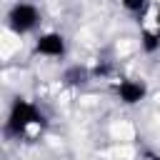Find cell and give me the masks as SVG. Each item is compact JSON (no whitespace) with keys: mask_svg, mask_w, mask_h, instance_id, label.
<instances>
[{"mask_svg":"<svg viewBox=\"0 0 160 160\" xmlns=\"http://www.w3.org/2000/svg\"><path fill=\"white\" fill-rule=\"evenodd\" d=\"M152 22H155L152 30L142 28V48H145V52H155L160 48V8L155 10V20Z\"/></svg>","mask_w":160,"mask_h":160,"instance_id":"5b68a950","label":"cell"},{"mask_svg":"<svg viewBox=\"0 0 160 160\" xmlns=\"http://www.w3.org/2000/svg\"><path fill=\"white\" fill-rule=\"evenodd\" d=\"M115 92H118V98L125 102V105H135V102H140L142 98H145V85L142 82H138V80H120L118 82V88H115Z\"/></svg>","mask_w":160,"mask_h":160,"instance_id":"277c9868","label":"cell"},{"mask_svg":"<svg viewBox=\"0 0 160 160\" xmlns=\"http://www.w3.org/2000/svg\"><path fill=\"white\" fill-rule=\"evenodd\" d=\"M65 82H70V85H78V82H85V78H88V70L85 68H70V70H65Z\"/></svg>","mask_w":160,"mask_h":160,"instance_id":"8992f818","label":"cell"},{"mask_svg":"<svg viewBox=\"0 0 160 160\" xmlns=\"http://www.w3.org/2000/svg\"><path fill=\"white\" fill-rule=\"evenodd\" d=\"M35 55H48V58H62L65 55V38L60 32H45L35 42Z\"/></svg>","mask_w":160,"mask_h":160,"instance_id":"3957f363","label":"cell"},{"mask_svg":"<svg viewBox=\"0 0 160 160\" xmlns=\"http://www.w3.org/2000/svg\"><path fill=\"white\" fill-rule=\"evenodd\" d=\"M122 2V8L128 10V12H132V15H142L145 12V5H148V0H120Z\"/></svg>","mask_w":160,"mask_h":160,"instance_id":"52a82bcc","label":"cell"},{"mask_svg":"<svg viewBox=\"0 0 160 160\" xmlns=\"http://www.w3.org/2000/svg\"><path fill=\"white\" fill-rule=\"evenodd\" d=\"M38 20H40V15H38L35 5H28V2H18V5H12L10 12H8V25H10V30L18 32V35L30 32V30L38 25Z\"/></svg>","mask_w":160,"mask_h":160,"instance_id":"7a4b0ae2","label":"cell"},{"mask_svg":"<svg viewBox=\"0 0 160 160\" xmlns=\"http://www.w3.org/2000/svg\"><path fill=\"white\" fill-rule=\"evenodd\" d=\"M42 120H45L42 112L32 102L18 98L10 105V112H8V120H5V135H10V138H25L28 130L32 125H42Z\"/></svg>","mask_w":160,"mask_h":160,"instance_id":"6da1fadb","label":"cell"},{"mask_svg":"<svg viewBox=\"0 0 160 160\" xmlns=\"http://www.w3.org/2000/svg\"><path fill=\"white\" fill-rule=\"evenodd\" d=\"M148 160H160V152H145Z\"/></svg>","mask_w":160,"mask_h":160,"instance_id":"ba28073f","label":"cell"}]
</instances>
